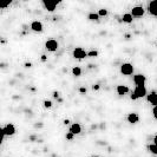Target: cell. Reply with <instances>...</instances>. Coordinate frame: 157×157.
Wrapping results in <instances>:
<instances>
[{
    "instance_id": "21",
    "label": "cell",
    "mask_w": 157,
    "mask_h": 157,
    "mask_svg": "<svg viewBox=\"0 0 157 157\" xmlns=\"http://www.w3.org/2000/svg\"><path fill=\"white\" fill-rule=\"evenodd\" d=\"M73 133L72 132H68V133H66V139H68V141H71V139H73Z\"/></svg>"
},
{
    "instance_id": "20",
    "label": "cell",
    "mask_w": 157,
    "mask_h": 157,
    "mask_svg": "<svg viewBox=\"0 0 157 157\" xmlns=\"http://www.w3.org/2000/svg\"><path fill=\"white\" fill-rule=\"evenodd\" d=\"M88 56L89 57H97L98 56V52L97 51H90L89 53H88Z\"/></svg>"
},
{
    "instance_id": "14",
    "label": "cell",
    "mask_w": 157,
    "mask_h": 157,
    "mask_svg": "<svg viewBox=\"0 0 157 157\" xmlns=\"http://www.w3.org/2000/svg\"><path fill=\"white\" fill-rule=\"evenodd\" d=\"M127 92H129V88H127V86H124V85H118L117 86V93L119 96H123Z\"/></svg>"
},
{
    "instance_id": "10",
    "label": "cell",
    "mask_w": 157,
    "mask_h": 157,
    "mask_svg": "<svg viewBox=\"0 0 157 157\" xmlns=\"http://www.w3.org/2000/svg\"><path fill=\"white\" fill-rule=\"evenodd\" d=\"M31 28L36 32H41L43 31V24L40 21H33L31 24Z\"/></svg>"
},
{
    "instance_id": "17",
    "label": "cell",
    "mask_w": 157,
    "mask_h": 157,
    "mask_svg": "<svg viewBox=\"0 0 157 157\" xmlns=\"http://www.w3.org/2000/svg\"><path fill=\"white\" fill-rule=\"evenodd\" d=\"M98 18H99L98 13H90L89 14V19L90 20H98Z\"/></svg>"
},
{
    "instance_id": "8",
    "label": "cell",
    "mask_w": 157,
    "mask_h": 157,
    "mask_svg": "<svg viewBox=\"0 0 157 157\" xmlns=\"http://www.w3.org/2000/svg\"><path fill=\"white\" fill-rule=\"evenodd\" d=\"M43 4H44V6H45V8H46L47 11L53 12V11L56 10L58 3H56V1H43Z\"/></svg>"
},
{
    "instance_id": "19",
    "label": "cell",
    "mask_w": 157,
    "mask_h": 157,
    "mask_svg": "<svg viewBox=\"0 0 157 157\" xmlns=\"http://www.w3.org/2000/svg\"><path fill=\"white\" fill-rule=\"evenodd\" d=\"M108 14V11L107 10H99V12H98V15L99 17H105Z\"/></svg>"
},
{
    "instance_id": "26",
    "label": "cell",
    "mask_w": 157,
    "mask_h": 157,
    "mask_svg": "<svg viewBox=\"0 0 157 157\" xmlns=\"http://www.w3.org/2000/svg\"><path fill=\"white\" fill-rule=\"evenodd\" d=\"M41 60L45 62V60H46V56H41Z\"/></svg>"
},
{
    "instance_id": "7",
    "label": "cell",
    "mask_w": 157,
    "mask_h": 157,
    "mask_svg": "<svg viewBox=\"0 0 157 157\" xmlns=\"http://www.w3.org/2000/svg\"><path fill=\"white\" fill-rule=\"evenodd\" d=\"M145 76L144 75H141V73H138V75H135L133 76V82H135V84L137 85V86H139V85H144V83H145Z\"/></svg>"
},
{
    "instance_id": "4",
    "label": "cell",
    "mask_w": 157,
    "mask_h": 157,
    "mask_svg": "<svg viewBox=\"0 0 157 157\" xmlns=\"http://www.w3.org/2000/svg\"><path fill=\"white\" fill-rule=\"evenodd\" d=\"M133 93L137 96V98H141V97H144L147 95V89L144 85H139V86H136V89L133 91Z\"/></svg>"
},
{
    "instance_id": "27",
    "label": "cell",
    "mask_w": 157,
    "mask_h": 157,
    "mask_svg": "<svg viewBox=\"0 0 157 157\" xmlns=\"http://www.w3.org/2000/svg\"><path fill=\"white\" fill-rule=\"evenodd\" d=\"M79 91H80V92H85V91H86V89H85V88H82Z\"/></svg>"
},
{
    "instance_id": "1",
    "label": "cell",
    "mask_w": 157,
    "mask_h": 157,
    "mask_svg": "<svg viewBox=\"0 0 157 157\" xmlns=\"http://www.w3.org/2000/svg\"><path fill=\"white\" fill-rule=\"evenodd\" d=\"M120 72L123 73L124 76H130V75H132V72H133V66H132V64H129V63L122 64V66H120Z\"/></svg>"
},
{
    "instance_id": "24",
    "label": "cell",
    "mask_w": 157,
    "mask_h": 157,
    "mask_svg": "<svg viewBox=\"0 0 157 157\" xmlns=\"http://www.w3.org/2000/svg\"><path fill=\"white\" fill-rule=\"evenodd\" d=\"M131 99H132V100H136V99H137V96H136L135 93H132V95H131Z\"/></svg>"
},
{
    "instance_id": "3",
    "label": "cell",
    "mask_w": 157,
    "mask_h": 157,
    "mask_svg": "<svg viewBox=\"0 0 157 157\" xmlns=\"http://www.w3.org/2000/svg\"><path fill=\"white\" fill-rule=\"evenodd\" d=\"M86 56H88V53L82 48V47H76L75 50H73V57L75 58H77V59H83V58H85Z\"/></svg>"
},
{
    "instance_id": "6",
    "label": "cell",
    "mask_w": 157,
    "mask_h": 157,
    "mask_svg": "<svg viewBox=\"0 0 157 157\" xmlns=\"http://www.w3.org/2000/svg\"><path fill=\"white\" fill-rule=\"evenodd\" d=\"M144 14V8L142 6H135L132 10H131V15L132 17H136V18H139Z\"/></svg>"
},
{
    "instance_id": "25",
    "label": "cell",
    "mask_w": 157,
    "mask_h": 157,
    "mask_svg": "<svg viewBox=\"0 0 157 157\" xmlns=\"http://www.w3.org/2000/svg\"><path fill=\"white\" fill-rule=\"evenodd\" d=\"M154 144L157 145V136H155V138H154Z\"/></svg>"
},
{
    "instance_id": "5",
    "label": "cell",
    "mask_w": 157,
    "mask_h": 157,
    "mask_svg": "<svg viewBox=\"0 0 157 157\" xmlns=\"http://www.w3.org/2000/svg\"><path fill=\"white\" fill-rule=\"evenodd\" d=\"M45 47H46L48 51L53 52V51H56V50L58 48V43H57V40H55V39H50V40H47V41L45 43Z\"/></svg>"
},
{
    "instance_id": "18",
    "label": "cell",
    "mask_w": 157,
    "mask_h": 157,
    "mask_svg": "<svg viewBox=\"0 0 157 157\" xmlns=\"http://www.w3.org/2000/svg\"><path fill=\"white\" fill-rule=\"evenodd\" d=\"M149 149H150V151H151L152 154L157 155V145H156V144H151V145L149 147Z\"/></svg>"
},
{
    "instance_id": "12",
    "label": "cell",
    "mask_w": 157,
    "mask_h": 157,
    "mask_svg": "<svg viewBox=\"0 0 157 157\" xmlns=\"http://www.w3.org/2000/svg\"><path fill=\"white\" fill-rule=\"evenodd\" d=\"M148 102L150 103V104H152V105H157V93L156 92H152V93H150L149 96H148Z\"/></svg>"
},
{
    "instance_id": "16",
    "label": "cell",
    "mask_w": 157,
    "mask_h": 157,
    "mask_svg": "<svg viewBox=\"0 0 157 157\" xmlns=\"http://www.w3.org/2000/svg\"><path fill=\"white\" fill-rule=\"evenodd\" d=\"M72 73H73V76H76V77H79L80 75H82V70L79 68V67H73V70H72Z\"/></svg>"
},
{
    "instance_id": "23",
    "label": "cell",
    "mask_w": 157,
    "mask_h": 157,
    "mask_svg": "<svg viewBox=\"0 0 157 157\" xmlns=\"http://www.w3.org/2000/svg\"><path fill=\"white\" fill-rule=\"evenodd\" d=\"M152 113H154V117L157 119V105L154 107V110H152Z\"/></svg>"
},
{
    "instance_id": "13",
    "label": "cell",
    "mask_w": 157,
    "mask_h": 157,
    "mask_svg": "<svg viewBox=\"0 0 157 157\" xmlns=\"http://www.w3.org/2000/svg\"><path fill=\"white\" fill-rule=\"evenodd\" d=\"M128 120H129V123H131V124H136L137 122L139 120V117H138L137 113H129Z\"/></svg>"
},
{
    "instance_id": "11",
    "label": "cell",
    "mask_w": 157,
    "mask_h": 157,
    "mask_svg": "<svg viewBox=\"0 0 157 157\" xmlns=\"http://www.w3.org/2000/svg\"><path fill=\"white\" fill-rule=\"evenodd\" d=\"M80 131H82V127L78 123H73L71 125V128H70V132H72L73 135H78V133H80Z\"/></svg>"
},
{
    "instance_id": "2",
    "label": "cell",
    "mask_w": 157,
    "mask_h": 157,
    "mask_svg": "<svg viewBox=\"0 0 157 157\" xmlns=\"http://www.w3.org/2000/svg\"><path fill=\"white\" fill-rule=\"evenodd\" d=\"M1 131H3V136H4V137H5V136H12V135L15 133V128H14L13 124H7L6 127L3 128Z\"/></svg>"
},
{
    "instance_id": "9",
    "label": "cell",
    "mask_w": 157,
    "mask_h": 157,
    "mask_svg": "<svg viewBox=\"0 0 157 157\" xmlns=\"http://www.w3.org/2000/svg\"><path fill=\"white\" fill-rule=\"evenodd\" d=\"M149 12L152 15L157 17V0H155V1H151L149 4Z\"/></svg>"
},
{
    "instance_id": "15",
    "label": "cell",
    "mask_w": 157,
    "mask_h": 157,
    "mask_svg": "<svg viewBox=\"0 0 157 157\" xmlns=\"http://www.w3.org/2000/svg\"><path fill=\"white\" fill-rule=\"evenodd\" d=\"M123 21H124V23H128V24H130V23L132 21V15H131V13H125V14L123 15Z\"/></svg>"
},
{
    "instance_id": "22",
    "label": "cell",
    "mask_w": 157,
    "mask_h": 157,
    "mask_svg": "<svg viewBox=\"0 0 157 157\" xmlns=\"http://www.w3.org/2000/svg\"><path fill=\"white\" fill-rule=\"evenodd\" d=\"M44 107H45V108H51V107H52V103H51L50 100H45V102H44Z\"/></svg>"
},
{
    "instance_id": "28",
    "label": "cell",
    "mask_w": 157,
    "mask_h": 157,
    "mask_svg": "<svg viewBox=\"0 0 157 157\" xmlns=\"http://www.w3.org/2000/svg\"><path fill=\"white\" fill-rule=\"evenodd\" d=\"M92 157H98V156H92Z\"/></svg>"
}]
</instances>
